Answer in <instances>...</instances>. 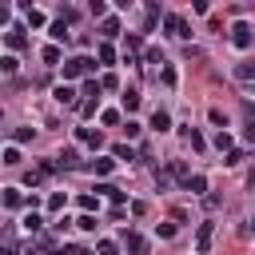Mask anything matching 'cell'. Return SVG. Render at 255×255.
Instances as JSON below:
<instances>
[{"mask_svg":"<svg viewBox=\"0 0 255 255\" xmlns=\"http://www.w3.org/2000/svg\"><path fill=\"white\" fill-rule=\"evenodd\" d=\"M92 72H96V60H92V56H72V60H64V80L92 76Z\"/></svg>","mask_w":255,"mask_h":255,"instance_id":"obj_1","label":"cell"},{"mask_svg":"<svg viewBox=\"0 0 255 255\" xmlns=\"http://www.w3.org/2000/svg\"><path fill=\"white\" fill-rule=\"evenodd\" d=\"M163 28H167L171 36H179V40H187V36H191V32H187V24H183L175 12H167V16H163Z\"/></svg>","mask_w":255,"mask_h":255,"instance_id":"obj_2","label":"cell"},{"mask_svg":"<svg viewBox=\"0 0 255 255\" xmlns=\"http://www.w3.org/2000/svg\"><path fill=\"white\" fill-rule=\"evenodd\" d=\"M211 231H215V223H211V219H203V223H199V231H195V247H199V251H211Z\"/></svg>","mask_w":255,"mask_h":255,"instance_id":"obj_3","label":"cell"},{"mask_svg":"<svg viewBox=\"0 0 255 255\" xmlns=\"http://www.w3.org/2000/svg\"><path fill=\"white\" fill-rule=\"evenodd\" d=\"M124 247H128L131 255H147V239H143L139 231H128V235H124Z\"/></svg>","mask_w":255,"mask_h":255,"instance_id":"obj_4","label":"cell"},{"mask_svg":"<svg viewBox=\"0 0 255 255\" xmlns=\"http://www.w3.org/2000/svg\"><path fill=\"white\" fill-rule=\"evenodd\" d=\"M251 40H255V36H251L247 24H235V28H231V44H235V48H251Z\"/></svg>","mask_w":255,"mask_h":255,"instance_id":"obj_5","label":"cell"},{"mask_svg":"<svg viewBox=\"0 0 255 255\" xmlns=\"http://www.w3.org/2000/svg\"><path fill=\"white\" fill-rule=\"evenodd\" d=\"M76 139H80V143H88V147H104V135H100V131H92V128H76Z\"/></svg>","mask_w":255,"mask_h":255,"instance_id":"obj_6","label":"cell"},{"mask_svg":"<svg viewBox=\"0 0 255 255\" xmlns=\"http://www.w3.org/2000/svg\"><path fill=\"white\" fill-rule=\"evenodd\" d=\"M20 203H28V199H24V191H20V187H4V207H8V211H16Z\"/></svg>","mask_w":255,"mask_h":255,"instance_id":"obj_7","label":"cell"},{"mask_svg":"<svg viewBox=\"0 0 255 255\" xmlns=\"http://www.w3.org/2000/svg\"><path fill=\"white\" fill-rule=\"evenodd\" d=\"M8 48H12V52L28 48V36H24V28H8Z\"/></svg>","mask_w":255,"mask_h":255,"instance_id":"obj_8","label":"cell"},{"mask_svg":"<svg viewBox=\"0 0 255 255\" xmlns=\"http://www.w3.org/2000/svg\"><path fill=\"white\" fill-rule=\"evenodd\" d=\"M56 104H64V108H76V88L60 84V88H56Z\"/></svg>","mask_w":255,"mask_h":255,"instance_id":"obj_9","label":"cell"},{"mask_svg":"<svg viewBox=\"0 0 255 255\" xmlns=\"http://www.w3.org/2000/svg\"><path fill=\"white\" fill-rule=\"evenodd\" d=\"M56 163H60V167H80V151H76V147H64V151L56 155Z\"/></svg>","mask_w":255,"mask_h":255,"instance_id":"obj_10","label":"cell"},{"mask_svg":"<svg viewBox=\"0 0 255 255\" xmlns=\"http://www.w3.org/2000/svg\"><path fill=\"white\" fill-rule=\"evenodd\" d=\"M183 183H187V191H191V195H203V191H207V179H203V175H187Z\"/></svg>","mask_w":255,"mask_h":255,"instance_id":"obj_11","label":"cell"},{"mask_svg":"<svg viewBox=\"0 0 255 255\" xmlns=\"http://www.w3.org/2000/svg\"><path fill=\"white\" fill-rule=\"evenodd\" d=\"M235 80L251 84V80H255V64H247V60H243V64H235Z\"/></svg>","mask_w":255,"mask_h":255,"instance_id":"obj_12","label":"cell"},{"mask_svg":"<svg viewBox=\"0 0 255 255\" xmlns=\"http://www.w3.org/2000/svg\"><path fill=\"white\" fill-rule=\"evenodd\" d=\"M155 20H159V4H147V12H143V32H151Z\"/></svg>","mask_w":255,"mask_h":255,"instance_id":"obj_13","label":"cell"},{"mask_svg":"<svg viewBox=\"0 0 255 255\" xmlns=\"http://www.w3.org/2000/svg\"><path fill=\"white\" fill-rule=\"evenodd\" d=\"M151 128H155V131H167V128H171V116H167V112L159 108V112L151 116Z\"/></svg>","mask_w":255,"mask_h":255,"instance_id":"obj_14","label":"cell"},{"mask_svg":"<svg viewBox=\"0 0 255 255\" xmlns=\"http://www.w3.org/2000/svg\"><path fill=\"white\" fill-rule=\"evenodd\" d=\"M183 135H187V143H191L195 151H203V147H207V139H203V135H199L195 128H183Z\"/></svg>","mask_w":255,"mask_h":255,"instance_id":"obj_15","label":"cell"},{"mask_svg":"<svg viewBox=\"0 0 255 255\" xmlns=\"http://www.w3.org/2000/svg\"><path fill=\"white\" fill-rule=\"evenodd\" d=\"M96 191H100V195H108L112 203H124V191H120V187H112V183H100Z\"/></svg>","mask_w":255,"mask_h":255,"instance_id":"obj_16","label":"cell"},{"mask_svg":"<svg viewBox=\"0 0 255 255\" xmlns=\"http://www.w3.org/2000/svg\"><path fill=\"white\" fill-rule=\"evenodd\" d=\"M24 227H28V235H40V227H44V219H40L36 211H28V215H24Z\"/></svg>","mask_w":255,"mask_h":255,"instance_id":"obj_17","label":"cell"},{"mask_svg":"<svg viewBox=\"0 0 255 255\" xmlns=\"http://www.w3.org/2000/svg\"><path fill=\"white\" fill-rule=\"evenodd\" d=\"M100 32H104V36H108V40H112V36H116V32H120V20H116V16H108V20H104V24H100Z\"/></svg>","mask_w":255,"mask_h":255,"instance_id":"obj_18","label":"cell"},{"mask_svg":"<svg viewBox=\"0 0 255 255\" xmlns=\"http://www.w3.org/2000/svg\"><path fill=\"white\" fill-rule=\"evenodd\" d=\"M96 56H100V64H112V60H116V48H112V44H100Z\"/></svg>","mask_w":255,"mask_h":255,"instance_id":"obj_19","label":"cell"},{"mask_svg":"<svg viewBox=\"0 0 255 255\" xmlns=\"http://www.w3.org/2000/svg\"><path fill=\"white\" fill-rule=\"evenodd\" d=\"M215 147H219V151H235V139H231L227 131H219V135H215Z\"/></svg>","mask_w":255,"mask_h":255,"instance_id":"obj_20","label":"cell"},{"mask_svg":"<svg viewBox=\"0 0 255 255\" xmlns=\"http://www.w3.org/2000/svg\"><path fill=\"white\" fill-rule=\"evenodd\" d=\"M112 167H116V159H108V155H104V159H96V163H92V171H96V175H108V171H112Z\"/></svg>","mask_w":255,"mask_h":255,"instance_id":"obj_21","label":"cell"},{"mask_svg":"<svg viewBox=\"0 0 255 255\" xmlns=\"http://www.w3.org/2000/svg\"><path fill=\"white\" fill-rule=\"evenodd\" d=\"M171 175H175L171 167H163V171H155V187H159V191H163V187H171Z\"/></svg>","mask_w":255,"mask_h":255,"instance_id":"obj_22","label":"cell"},{"mask_svg":"<svg viewBox=\"0 0 255 255\" xmlns=\"http://www.w3.org/2000/svg\"><path fill=\"white\" fill-rule=\"evenodd\" d=\"M24 16H28V28H44V12H36V8H28Z\"/></svg>","mask_w":255,"mask_h":255,"instance_id":"obj_23","label":"cell"},{"mask_svg":"<svg viewBox=\"0 0 255 255\" xmlns=\"http://www.w3.org/2000/svg\"><path fill=\"white\" fill-rule=\"evenodd\" d=\"M48 32H52V40H68V24H64V20H56Z\"/></svg>","mask_w":255,"mask_h":255,"instance_id":"obj_24","label":"cell"},{"mask_svg":"<svg viewBox=\"0 0 255 255\" xmlns=\"http://www.w3.org/2000/svg\"><path fill=\"white\" fill-rule=\"evenodd\" d=\"M16 68H20L16 56H4V60H0V72H4V76H16Z\"/></svg>","mask_w":255,"mask_h":255,"instance_id":"obj_25","label":"cell"},{"mask_svg":"<svg viewBox=\"0 0 255 255\" xmlns=\"http://www.w3.org/2000/svg\"><path fill=\"white\" fill-rule=\"evenodd\" d=\"M159 80H163L167 88H175V80H179V76H175V68H171V64H163V72H159Z\"/></svg>","mask_w":255,"mask_h":255,"instance_id":"obj_26","label":"cell"},{"mask_svg":"<svg viewBox=\"0 0 255 255\" xmlns=\"http://www.w3.org/2000/svg\"><path fill=\"white\" fill-rule=\"evenodd\" d=\"M124 108H128V112H135V108H139V92H131V88H128V92H124Z\"/></svg>","mask_w":255,"mask_h":255,"instance_id":"obj_27","label":"cell"},{"mask_svg":"<svg viewBox=\"0 0 255 255\" xmlns=\"http://www.w3.org/2000/svg\"><path fill=\"white\" fill-rule=\"evenodd\" d=\"M100 255H120V243H112V239H100V247H96Z\"/></svg>","mask_w":255,"mask_h":255,"instance_id":"obj_28","label":"cell"},{"mask_svg":"<svg viewBox=\"0 0 255 255\" xmlns=\"http://www.w3.org/2000/svg\"><path fill=\"white\" fill-rule=\"evenodd\" d=\"M40 56H44V64H56V60H60V48H56V44H48Z\"/></svg>","mask_w":255,"mask_h":255,"instance_id":"obj_29","label":"cell"},{"mask_svg":"<svg viewBox=\"0 0 255 255\" xmlns=\"http://www.w3.org/2000/svg\"><path fill=\"white\" fill-rule=\"evenodd\" d=\"M100 88H108V92H116V88H120V80H116V76L108 72V76H100Z\"/></svg>","mask_w":255,"mask_h":255,"instance_id":"obj_30","label":"cell"},{"mask_svg":"<svg viewBox=\"0 0 255 255\" xmlns=\"http://www.w3.org/2000/svg\"><path fill=\"white\" fill-rule=\"evenodd\" d=\"M12 139H16V143H28V139H32V128H16Z\"/></svg>","mask_w":255,"mask_h":255,"instance_id":"obj_31","label":"cell"},{"mask_svg":"<svg viewBox=\"0 0 255 255\" xmlns=\"http://www.w3.org/2000/svg\"><path fill=\"white\" fill-rule=\"evenodd\" d=\"M112 155H116V159H131V147H128V143H116Z\"/></svg>","mask_w":255,"mask_h":255,"instance_id":"obj_32","label":"cell"},{"mask_svg":"<svg viewBox=\"0 0 255 255\" xmlns=\"http://www.w3.org/2000/svg\"><path fill=\"white\" fill-rule=\"evenodd\" d=\"M4 163L16 167V163H20V151H16V147H4Z\"/></svg>","mask_w":255,"mask_h":255,"instance_id":"obj_33","label":"cell"},{"mask_svg":"<svg viewBox=\"0 0 255 255\" xmlns=\"http://www.w3.org/2000/svg\"><path fill=\"white\" fill-rule=\"evenodd\" d=\"M80 207H84V215H92V211H96V207H100V203H96V199H92V195H80Z\"/></svg>","mask_w":255,"mask_h":255,"instance_id":"obj_34","label":"cell"},{"mask_svg":"<svg viewBox=\"0 0 255 255\" xmlns=\"http://www.w3.org/2000/svg\"><path fill=\"white\" fill-rule=\"evenodd\" d=\"M76 227H84V231H96V215H80V219H76Z\"/></svg>","mask_w":255,"mask_h":255,"instance_id":"obj_35","label":"cell"},{"mask_svg":"<svg viewBox=\"0 0 255 255\" xmlns=\"http://www.w3.org/2000/svg\"><path fill=\"white\" fill-rule=\"evenodd\" d=\"M155 235H159V239H171V235H175V223H159Z\"/></svg>","mask_w":255,"mask_h":255,"instance_id":"obj_36","label":"cell"},{"mask_svg":"<svg viewBox=\"0 0 255 255\" xmlns=\"http://www.w3.org/2000/svg\"><path fill=\"white\" fill-rule=\"evenodd\" d=\"M92 16H104V20H108V4H104V0H92Z\"/></svg>","mask_w":255,"mask_h":255,"instance_id":"obj_37","label":"cell"},{"mask_svg":"<svg viewBox=\"0 0 255 255\" xmlns=\"http://www.w3.org/2000/svg\"><path fill=\"white\" fill-rule=\"evenodd\" d=\"M100 120L112 128V124H120V112H112V108H108V112H100Z\"/></svg>","mask_w":255,"mask_h":255,"instance_id":"obj_38","label":"cell"},{"mask_svg":"<svg viewBox=\"0 0 255 255\" xmlns=\"http://www.w3.org/2000/svg\"><path fill=\"white\" fill-rule=\"evenodd\" d=\"M239 159H243V151H239V147H235V151H227V155H223V163H227V167H235V163H239Z\"/></svg>","mask_w":255,"mask_h":255,"instance_id":"obj_39","label":"cell"},{"mask_svg":"<svg viewBox=\"0 0 255 255\" xmlns=\"http://www.w3.org/2000/svg\"><path fill=\"white\" fill-rule=\"evenodd\" d=\"M40 179H44V171H28V175H24V183H28V187H40Z\"/></svg>","mask_w":255,"mask_h":255,"instance_id":"obj_40","label":"cell"},{"mask_svg":"<svg viewBox=\"0 0 255 255\" xmlns=\"http://www.w3.org/2000/svg\"><path fill=\"white\" fill-rule=\"evenodd\" d=\"M60 207H64V195H60V191H56V195H48V211H60Z\"/></svg>","mask_w":255,"mask_h":255,"instance_id":"obj_41","label":"cell"},{"mask_svg":"<svg viewBox=\"0 0 255 255\" xmlns=\"http://www.w3.org/2000/svg\"><path fill=\"white\" fill-rule=\"evenodd\" d=\"M243 235H255V215H251V223L243 227Z\"/></svg>","mask_w":255,"mask_h":255,"instance_id":"obj_42","label":"cell"}]
</instances>
